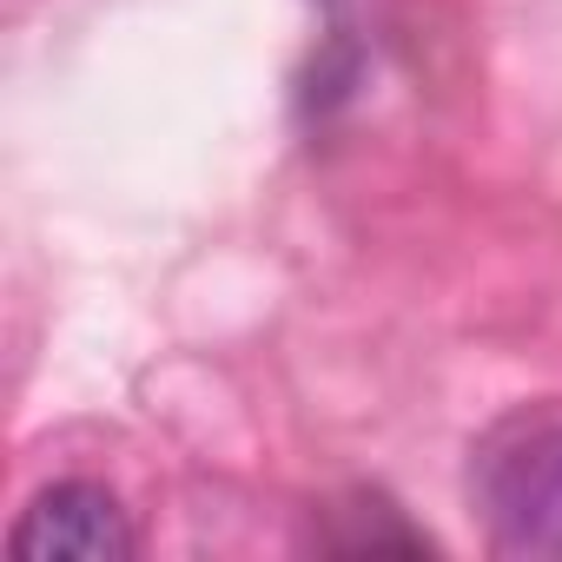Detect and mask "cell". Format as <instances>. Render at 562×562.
<instances>
[{
    "instance_id": "cell-1",
    "label": "cell",
    "mask_w": 562,
    "mask_h": 562,
    "mask_svg": "<svg viewBox=\"0 0 562 562\" xmlns=\"http://www.w3.org/2000/svg\"><path fill=\"white\" fill-rule=\"evenodd\" d=\"M470 483L503 555H562V404L503 417L483 437Z\"/></svg>"
},
{
    "instance_id": "cell-2",
    "label": "cell",
    "mask_w": 562,
    "mask_h": 562,
    "mask_svg": "<svg viewBox=\"0 0 562 562\" xmlns=\"http://www.w3.org/2000/svg\"><path fill=\"white\" fill-rule=\"evenodd\" d=\"M8 549L21 562H126L133 555V522H126L113 490L74 476V483H47L21 509Z\"/></svg>"
}]
</instances>
